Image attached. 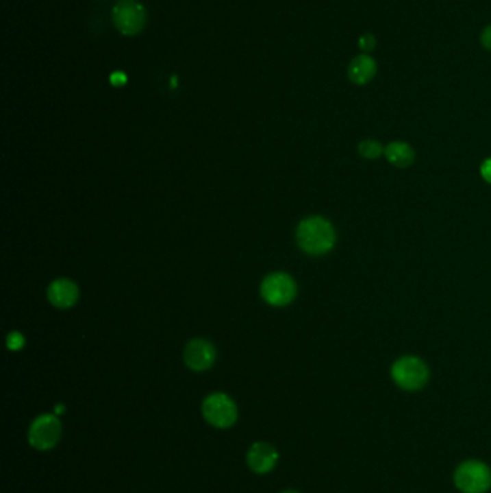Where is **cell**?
Returning a JSON list of instances; mask_svg holds the SVG:
<instances>
[{
    "label": "cell",
    "instance_id": "cell-6",
    "mask_svg": "<svg viewBox=\"0 0 491 493\" xmlns=\"http://www.w3.org/2000/svg\"><path fill=\"white\" fill-rule=\"evenodd\" d=\"M261 294L271 306L290 304L297 294L296 281L286 273H273L262 281Z\"/></svg>",
    "mask_w": 491,
    "mask_h": 493
},
{
    "label": "cell",
    "instance_id": "cell-14",
    "mask_svg": "<svg viewBox=\"0 0 491 493\" xmlns=\"http://www.w3.org/2000/svg\"><path fill=\"white\" fill-rule=\"evenodd\" d=\"M376 47V39L372 34H364L359 39V48L364 52H370Z\"/></svg>",
    "mask_w": 491,
    "mask_h": 493
},
{
    "label": "cell",
    "instance_id": "cell-5",
    "mask_svg": "<svg viewBox=\"0 0 491 493\" xmlns=\"http://www.w3.org/2000/svg\"><path fill=\"white\" fill-rule=\"evenodd\" d=\"M146 19L144 6L136 0H120L113 9V22L123 35L133 36L142 32Z\"/></svg>",
    "mask_w": 491,
    "mask_h": 493
},
{
    "label": "cell",
    "instance_id": "cell-2",
    "mask_svg": "<svg viewBox=\"0 0 491 493\" xmlns=\"http://www.w3.org/2000/svg\"><path fill=\"white\" fill-rule=\"evenodd\" d=\"M453 479L461 493H487L491 488V469L483 460L468 459L455 468Z\"/></svg>",
    "mask_w": 491,
    "mask_h": 493
},
{
    "label": "cell",
    "instance_id": "cell-16",
    "mask_svg": "<svg viewBox=\"0 0 491 493\" xmlns=\"http://www.w3.org/2000/svg\"><path fill=\"white\" fill-rule=\"evenodd\" d=\"M480 172H481V176L484 178V180L491 185V158H490V159H486V160L483 162Z\"/></svg>",
    "mask_w": 491,
    "mask_h": 493
},
{
    "label": "cell",
    "instance_id": "cell-18",
    "mask_svg": "<svg viewBox=\"0 0 491 493\" xmlns=\"http://www.w3.org/2000/svg\"><path fill=\"white\" fill-rule=\"evenodd\" d=\"M110 81L113 86L116 87H120V86H124L125 82H127V77H125L123 73H114L113 75L110 77Z\"/></svg>",
    "mask_w": 491,
    "mask_h": 493
},
{
    "label": "cell",
    "instance_id": "cell-11",
    "mask_svg": "<svg viewBox=\"0 0 491 493\" xmlns=\"http://www.w3.org/2000/svg\"><path fill=\"white\" fill-rule=\"evenodd\" d=\"M347 75L353 84L364 86L376 75V61L369 55H359L350 62Z\"/></svg>",
    "mask_w": 491,
    "mask_h": 493
},
{
    "label": "cell",
    "instance_id": "cell-9",
    "mask_svg": "<svg viewBox=\"0 0 491 493\" xmlns=\"http://www.w3.org/2000/svg\"><path fill=\"white\" fill-rule=\"evenodd\" d=\"M278 461L277 450L268 443H255L248 450L247 463L252 472L255 473H268L271 472Z\"/></svg>",
    "mask_w": 491,
    "mask_h": 493
},
{
    "label": "cell",
    "instance_id": "cell-20",
    "mask_svg": "<svg viewBox=\"0 0 491 493\" xmlns=\"http://www.w3.org/2000/svg\"><path fill=\"white\" fill-rule=\"evenodd\" d=\"M283 493H299L297 490H292V489H288V490H284Z\"/></svg>",
    "mask_w": 491,
    "mask_h": 493
},
{
    "label": "cell",
    "instance_id": "cell-17",
    "mask_svg": "<svg viewBox=\"0 0 491 493\" xmlns=\"http://www.w3.org/2000/svg\"><path fill=\"white\" fill-rule=\"evenodd\" d=\"M481 44L486 49L491 51V25H488L481 34Z\"/></svg>",
    "mask_w": 491,
    "mask_h": 493
},
{
    "label": "cell",
    "instance_id": "cell-12",
    "mask_svg": "<svg viewBox=\"0 0 491 493\" xmlns=\"http://www.w3.org/2000/svg\"><path fill=\"white\" fill-rule=\"evenodd\" d=\"M385 156L396 167H408L415 160V152L408 143L392 142L385 147Z\"/></svg>",
    "mask_w": 491,
    "mask_h": 493
},
{
    "label": "cell",
    "instance_id": "cell-8",
    "mask_svg": "<svg viewBox=\"0 0 491 493\" xmlns=\"http://www.w3.org/2000/svg\"><path fill=\"white\" fill-rule=\"evenodd\" d=\"M185 362L193 371H205L214 365L216 350L212 344L203 339H193L185 349Z\"/></svg>",
    "mask_w": 491,
    "mask_h": 493
},
{
    "label": "cell",
    "instance_id": "cell-7",
    "mask_svg": "<svg viewBox=\"0 0 491 493\" xmlns=\"http://www.w3.org/2000/svg\"><path fill=\"white\" fill-rule=\"evenodd\" d=\"M61 421L53 414L39 416L29 429V443L38 450H51L60 442Z\"/></svg>",
    "mask_w": 491,
    "mask_h": 493
},
{
    "label": "cell",
    "instance_id": "cell-19",
    "mask_svg": "<svg viewBox=\"0 0 491 493\" xmlns=\"http://www.w3.org/2000/svg\"><path fill=\"white\" fill-rule=\"evenodd\" d=\"M65 411V407L64 405H57V407H55V413H57V414H62Z\"/></svg>",
    "mask_w": 491,
    "mask_h": 493
},
{
    "label": "cell",
    "instance_id": "cell-1",
    "mask_svg": "<svg viewBox=\"0 0 491 493\" xmlns=\"http://www.w3.org/2000/svg\"><path fill=\"white\" fill-rule=\"evenodd\" d=\"M297 243L303 251L312 256L329 252L336 243L333 225L323 217H310L300 222L297 228Z\"/></svg>",
    "mask_w": 491,
    "mask_h": 493
},
{
    "label": "cell",
    "instance_id": "cell-10",
    "mask_svg": "<svg viewBox=\"0 0 491 493\" xmlns=\"http://www.w3.org/2000/svg\"><path fill=\"white\" fill-rule=\"evenodd\" d=\"M48 299L55 307H71L78 300V287L71 280H55L48 287Z\"/></svg>",
    "mask_w": 491,
    "mask_h": 493
},
{
    "label": "cell",
    "instance_id": "cell-13",
    "mask_svg": "<svg viewBox=\"0 0 491 493\" xmlns=\"http://www.w3.org/2000/svg\"><path fill=\"white\" fill-rule=\"evenodd\" d=\"M359 153L364 159H377L382 153H385V149L376 140H363L359 145Z\"/></svg>",
    "mask_w": 491,
    "mask_h": 493
},
{
    "label": "cell",
    "instance_id": "cell-4",
    "mask_svg": "<svg viewBox=\"0 0 491 493\" xmlns=\"http://www.w3.org/2000/svg\"><path fill=\"white\" fill-rule=\"evenodd\" d=\"M205 420L210 426L216 429H228L235 424L238 418V410L235 402L227 394L215 392L205 398L202 405Z\"/></svg>",
    "mask_w": 491,
    "mask_h": 493
},
{
    "label": "cell",
    "instance_id": "cell-15",
    "mask_svg": "<svg viewBox=\"0 0 491 493\" xmlns=\"http://www.w3.org/2000/svg\"><path fill=\"white\" fill-rule=\"evenodd\" d=\"M23 344H25L23 336H22L21 333H18V332H13V333H10V335L8 336V346H9V349H12V350L21 349V348L23 346Z\"/></svg>",
    "mask_w": 491,
    "mask_h": 493
},
{
    "label": "cell",
    "instance_id": "cell-3",
    "mask_svg": "<svg viewBox=\"0 0 491 493\" xmlns=\"http://www.w3.org/2000/svg\"><path fill=\"white\" fill-rule=\"evenodd\" d=\"M390 375L401 389L414 392L427 385L429 370L423 359L416 357H402L392 365Z\"/></svg>",
    "mask_w": 491,
    "mask_h": 493
}]
</instances>
